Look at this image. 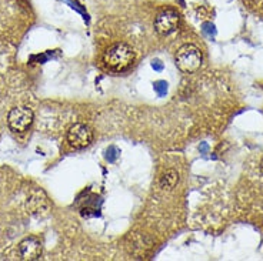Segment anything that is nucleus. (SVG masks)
<instances>
[{"label":"nucleus","instance_id":"obj_1","mask_svg":"<svg viewBox=\"0 0 263 261\" xmlns=\"http://www.w3.org/2000/svg\"><path fill=\"white\" fill-rule=\"evenodd\" d=\"M103 62L113 72H123L133 65L135 52L126 43H116L106 50L103 54Z\"/></svg>","mask_w":263,"mask_h":261},{"label":"nucleus","instance_id":"obj_2","mask_svg":"<svg viewBox=\"0 0 263 261\" xmlns=\"http://www.w3.org/2000/svg\"><path fill=\"white\" fill-rule=\"evenodd\" d=\"M202 60H203L202 52L195 45H183L179 49L176 57H175L179 70L183 73H189V74L197 72L200 69Z\"/></svg>","mask_w":263,"mask_h":261},{"label":"nucleus","instance_id":"obj_3","mask_svg":"<svg viewBox=\"0 0 263 261\" xmlns=\"http://www.w3.org/2000/svg\"><path fill=\"white\" fill-rule=\"evenodd\" d=\"M33 123V111L26 106L13 107L7 114V124L16 133H25Z\"/></svg>","mask_w":263,"mask_h":261},{"label":"nucleus","instance_id":"obj_4","mask_svg":"<svg viewBox=\"0 0 263 261\" xmlns=\"http://www.w3.org/2000/svg\"><path fill=\"white\" fill-rule=\"evenodd\" d=\"M67 142L74 149H85L93 142V130L85 123H76L67 131Z\"/></svg>","mask_w":263,"mask_h":261},{"label":"nucleus","instance_id":"obj_5","mask_svg":"<svg viewBox=\"0 0 263 261\" xmlns=\"http://www.w3.org/2000/svg\"><path fill=\"white\" fill-rule=\"evenodd\" d=\"M179 14L173 10H164L159 14L155 20V29L159 34L167 36L178 29L179 25Z\"/></svg>","mask_w":263,"mask_h":261},{"label":"nucleus","instance_id":"obj_6","mask_svg":"<svg viewBox=\"0 0 263 261\" xmlns=\"http://www.w3.org/2000/svg\"><path fill=\"white\" fill-rule=\"evenodd\" d=\"M19 257L22 260L25 261H33V260H39L40 255H42V243L34 238V237H29V238H25L23 242L19 244Z\"/></svg>","mask_w":263,"mask_h":261},{"label":"nucleus","instance_id":"obj_7","mask_svg":"<svg viewBox=\"0 0 263 261\" xmlns=\"http://www.w3.org/2000/svg\"><path fill=\"white\" fill-rule=\"evenodd\" d=\"M179 183V173L176 170H166L160 177V187L163 190H172Z\"/></svg>","mask_w":263,"mask_h":261},{"label":"nucleus","instance_id":"obj_8","mask_svg":"<svg viewBox=\"0 0 263 261\" xmlns=\"http://www.w3.org/2000/svg\"><path fill=\"white\" fill-rule=\"evenodd\" d=\"M119 154H120V151H119L115 146H112V147H109V149L106 150V160H107L109 163H113V162H116V158L119 157Z\"/></svg>","mask_w":263,"mask_h":261},{"label":"nucleus","instance_id":"obj_9","mask_svg":"<svg viewBox=\"0 0 263 261\" xmlns=\"http://www.w3.org/2000/svg\"><path fill=\"white\" fill-rule=\"evenodd\" d=\"M155 92L158 93L159 96H164L167 93V83L166 82H156L155 83Z\"/></svg>","mask_w":263,"mask_h":261},{"label":"nucleus","instance_id":"obj_10","mask_svg":"<svg viewBox=\"0 0 263 261\" xmlns=\"http://www.w3.org/2000/svg\"><path fill=\"white\" fill-rule=\"evenodd\" d=\"M152 67H153L155 70H158V72H162V69H163V65H162V62H160V60H153V63H152Z\"/></svg>","mask_w":263,"mask_h":261},{"label":"nucleus","instance_id":"obj_11","mask_svg":"<svg viewBox=\"0 0 263 261\" xmlns=\"http://www.w3.org/2000/svg\"><path fill=\"white\" fill-rule=\"evenodd\" d=\"M260 171H262V174H263V158H262V162H260Z\"/></svg>","mask_w":263,"mask_h":261}]
</instances>
